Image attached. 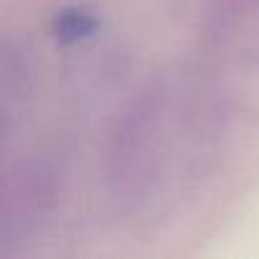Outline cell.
<instances>
[{"instance_id": "obj_1", "label": "cell", "mask_w": 259, "mask_h": 259, "mask_svg": "<svg viewBox=\"0 0 259 259\" xmlns=\"http://www.w3.org/2000/svg\"><path fill=\"white\" fill-rule=\"evenodd\" d=\"M211 124L208 109L191 97L173 92V84H158L130 104L109 143L107 176L119 201H145L163 186V173L178 158L176 140L203 138Z\"/></svg>"}, {"instance_id": "obj_2", "label": "cell", "mask_w": 259, "mask_h": 259, "mask_svg": "<svg viewBox=\"0 0 259 259\" xmlns=\"http://www.w3.org/2000/svg\"><path fill=\"white\" fill-rule=\"evenodd\" d=\"M99 18L89 11V8H81V6H71V8H64L54 16V23H51V33L56 36L59 44H79L89 36H94L99 31Z\"/></svg>"}, {"instance_id": "obj_3", "label": "cell", "mask_w": 259, "mask_h": 259, "mask_svg": "<svg viewBox=\"0 0 259 259\" xmlns=\"http://www.w3.org/2000/svg\"><path fill=\"white\" fill-rule=\"evenodd\" d=\"M256 6H259V0H211L208 21H206L208 36L211 38H226V33L241 18H246Z\"/></svg>"}]
</instances>
